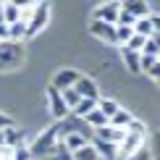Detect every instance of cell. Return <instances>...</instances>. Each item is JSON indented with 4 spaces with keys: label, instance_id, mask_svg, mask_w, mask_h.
<instances>
[{
    "label": "cell",
    "instance_id": "1",
    "mask_svg": "<svg viewBox=\"0 0 160 160\" xmlns=\"http://www.w3.org/2000/svg\"><path fill=\"white\" fill-rule=\"evenodd\" d=\"M48 21H50V5H48V3H34V11H32L29 21H26L24 39H32V37L37 34V32H42Z\"/></svg>",
    "mask_w": 160,
    "mask_h": 160
},
{
    "label": "cell",
    "instance_id": "2",
    "mask_svg": "<svg viewBox=\"0 0 160 160\" xmlns=\"http://www.w3.org/2000/svg\"><path fill=\"white\" fill-rule=\"evenodd\" d=\"M55 137H58V123H55V126H50L45 134H39V137H37V142L29 147V155H32V158H42V155H48V152L55 147Z\"/></svg>",
    "mask_w": 160,
    "mask_h": 160
},
{
    "label": "cell",
    "instance_id": "3",
    "mask_svg": "<svg viewBox=\"0 0 160 160\" xmlns=\"http://www.w3.org/2000/svg\"><path fill=\"white\" fill-rule=\"evenodd\" d=\"M21 55H24V50L18 42H0V71L13 68L21 61Z\"/></svg>",
    "mask_w": 160,
    "mask_h": 160
},
{
    "label": "cell",
    "instance_id": "4",
    "mask_svg": "<svg viewBox=\"0 0 160 160\" xmlns=\"http://www.w3.org/2000/svg\"><path fill=\"white\" fill-rule=\"evenodd\" d=\"M158 26H160V18L158 16H147V18H137L131 29H134V34L150 39V37H158Z\"/></svg>",
    "mask_w": 160,
    "mask_h": 160
},
{
    "label": "cell",
    "instance_id": "5",
    "mask_svg": "<svg viewBox=\"0 0 160 160\" xmlns=\"http://www.w3.org/2000/svg\"><path fill=\"white\" fill-rule=\"evenodd\" d=\"M142 134H134V131H126L123 139H121V150H118V155L121 158H131V155H137L139 147H142Z\"/></svg>",
    "mask_w": 160,
    "mask_h": 160
},
{
    "label": "cell",
    "instance_id": "6",
    "mask_svg": "<svg viewBox=\"0 0 160 160\" xmlns=\"http://www.w3.org/2000/svg\"><path fill=\"white\" fill-rule=\"evenodd\" d=\"M118 11H121V3H108V5H100V8H95L92 18H95V21H102V24H110V26H116Z\"/></svg>",
    "mask_w": 160,
    "mask_h": 160
},
{
    "label": "cell",
    "instance_id": "7",
    "mask_svg": "<svg viewBox=\"0 0 160 160\" xmlns=\"http://www.w3.org/2000/svg\"><path fill=\"white\" fill-rule=\"evenodd\" d=\"M89 34L116 45V26H110V24H102V21H95V18H92L89 21Z\"/></svg>",
    "mask_w": 160,
    "mask_h": 160
},
{
    "label": "cell",
    "instance_id": "8",
    "mask_svg": "<svg viewBox=\"0 0 160 160\" xmlns=\"http://www.w3.org/2000/svg\"><path fill=\"white\" fill-rule=\"evenodd\" d=\"M76 79H79V74H76L74 68H63V71H58V74H55V79H52L50 87H55L58 92H63V89H71V87L76 84Z\"/></svg>",
    "mask_w": 160,
    "mask_h": 160
},
{
    "label": "cell",
    "instance_id": "9",
    "mask_svg": "<svg viewBox=\"0 0 160 160\" xmlns=\"http://www.w3.org/2000/svg\"><path fill=\"white\" fill-rule=\"evenodd\" d=\"M74 92L79 95V100H82V97H87V100H100V97H97V87H95V82H92V79H87V76H79V79H76Z\"/></svg>",
    "mask_w": 160,
    "mask_h": 160
},
{
    "label": "cell",
    "instance_id": "10",
    "mask_svg": "<svg viewBox=\"0 0 160 160\" xmlns=\"http://www.w3.org/2000/svg\"><path fill=\"white\" fill-rule=\"evenodd\" d=\"M48 100H50V113L55 118H63L66 113H68V108H66V102L61 97V92H58L55 87H48Z\"/></svg>",
    "mask_w": 160,
    "mask_h": 160
},
{
    "label": "cell",
    "instance_id": "11",
    "mask_svg": "<svg viewBox=\"0 0 160 160\" xmlns=\"http://www.w3.org/2000/svg\"><path fill=\"white\" fill-rule=\"evenodd\" d=\"M131 121H134V116H131L129 110H123V108H118L113 116L108 118V126L110 129H121V131H126V126H129Z\"/></svg>",
    "mask_w": 160,
    "mask_h": 160
},
{
    "label": "cell",
    "instance_id": "12",
    "mask_svg": "<svg viewBox=\"0 0 160 160\" xmlns=\"http://www.w3.org/2000/svg\"><path fill=\"white\" fill-rule=\"evenodd\" d=\"M123 134L126 131H121V129H110V126H102V129H97V139L100 142H108V144H121V139H123Z\"/></svg>",
    "mask_w": 160,
    "mask_h": 160
},
{
    "label": "cell",
    "instance_id": "13",
    "mask_svg": "<svg viewBox=\"0 0 160 160\" xmlns=\"http://www.w3.org/2000/svg\"><path fill=\"white\" fill-rule=\"evenodd\" d=\"M121 8L126 13H131L134 18H147L150 16V5L144 3V0H129V3H123Z\"/></svg>",
    "mask_w": 160,
    "mask_h": 160
},
{
    "label": "cell",
    "instance_id": "14",
    "mask_svg": "<svg viewBox=\"0 0 160 160\" xmlns=\"http://www.w3.org/2000/svg\"><path fill=\"white\" fill-rule=\"evenodd\" d=\"M63 147L68 150V152H79L82 147H87V139H84L82 134H76V131H74V134L66 137V144H63Z\"/></svg>",
    "mask_w": 160,
    "mask_h": 160
},
{
    "label": "cell",
    "instance_id": "15",
    "mask_svg": "<svg viewBox=\"0 0 160 160\" xmlns=\"http://www.w3.org/2000/svg\"><path fill=\"white\" fill-rule=\"evenodd\" d=\"M24 32H26V21L18 18L16 24L8 26V42H18V39H24Z\"/></svg>",
    "mask_w": 160,
    "mask_h": 160
},
{
    "label": "cell",
    "instance_id": "16",
    "mask_svg": "<svg viewBox=\"0 0 160 160\" xmlns=\"http://www.w3.org/2000/svg\"><path fill=\"white\" fill-rule=\"evenodd\" d=\"M95 108H97V100H87V97H82V100L76 102V108H74V110H76V116H79V118H84V116H89Z\"/></svg>",
    "mask_w": 160,
    "mask_h": 160
},
{
    "label": "cell",
    "instance_id": "17",
    "mask_svg": "<svg viewBox=\"0 0 160 160\" xmlns=\"http://www.w3.org/2000/svg\"><path fill=\"white\" fill-rule=\"evenodd\" d=\"M121 52H123L126 68H129L131 74H139V52H131V50H126V48H121Z\"/></svg>",
    "mask_w": 160,
    "mask_h": 160
},
{
    "label": "cell",
    "instance_id": "18",
    "mask_svg": "<svg viewBox=\"0 0 160 160\" xmlns=\"http://www.w3.org/2000/svg\"><path fill=\"white\" fill-rule=\"evenodd\" d=\"M118 108H121V105H118L116 100H108V97H105V100H97V110L102 113L105 118H110V116H113V113H116Z\"/></svg>",
    "mask_w": 160,
    "mask_h": 160
},
{
    "label": "cell",
    "instance_id": "19",
    "mask_svg": "<svg viewBox=\"0 0 160 160\" xmlns=\"http://www.w3.org/2000/svg\"><path fill=\"white\" fill-rule=\"evenodd\" d=\"M3 18H5V26L16 24L18 18H21V13H18V5H13V3H8V5H3Z\"/></svg>",
    "mask_w": 160,
    "mask_h": 160
},
{
    "label": "cell",
    "instance_id": "20",
    "mask_svg": "<svg viewBox=\"0 0 160 160\" xmlns=\"http://www.w3.org/2000/svg\"><path fill=\"white\" fill-rule=\"evenodd\" d=\"M92 147H95V152H100L102 158H116V147H113V144H108V142H100V139H95V144H92Z\"/></svg>",
    "mask_w": 160,
    "mask_h": 160
},
{
    "label": "cell",
    "instance_id": "21",
    "mask_svg": "<svg viewBox=\"0 0 160 160\" xmlns=\"http://www.w3.org/2000/svg\"><path fill=\"white\" fill-rule=\"evenodd\" d=\"M134 34V29L131 26H116V45H126Z\"/></svg>",
    "mask_w": 160,
    "mask_h": 160
},
{
    "label": "cell",
    "instance_id": "22",
    "mask_svg": "<svg viewBox=\"0 0 160 160\" xmlns=\"http://www.w3.org/2000/svg\"><path fill=\"white\" fill-rule=\"evenodd\" d=\"M84 118H87V121H89L92 126H95V129H102V126H108V118H105V116H102V113H100L97 108L92 110L89 116H84Z\"/></svg>",
    "mask_w": 160,
    "mask_h": 160
},
{
    "label": "cell",
    "instance_id": "23",
    "mask_svg": "<svg viewBox=\"0 0 160 160\" xmlns=\"http://www.w3.org/2000/svg\"><path fill=\"white\" fill-rule=\"evenodd\" d=\"M158 52H160L158 37H150V39H144V48H142V52H139V55H152V58H158Z\"/></svg>",
    "mask_w": 160,
    "mask_h": 160
},
{
    "label": "cell",
    "instance_id": "24",
    "mask_svg": "<svg viewBox=\"0 0 160 160\" xmlns=\"http://www.w3.org/2000/svg\"><path fill=\"white\" fill-rule=\"evenodd\" d=\"M121 48L131 50V52H142V48H144V37H139V34H131V39H129L126 45H121Z\"/></svg>",
    "mask_w": 160,
    "mask_h": 160
},
{
    "label": "cell",
    "instance_id": "25",
    "mask_svg": "<svg viewBox=\"0 0 160 160\" xmlns=\"http://www.w3.org/2000/svg\"><path fill=\"white\" fill-rule=\"evenodd\" d=\"M61 97H63V102H66V108H76V102H79V95L74 92V87H71V89H63L61 92Z\"/></svg>",
    "mask_w": 160,
    "mask_h": 160
},
{
    "label": "cell",
    "instance_id": "26",
    "mask_svg": "<svg viewBox=\"0 0 160 160\" xmlns=\"http://www.w3.org/2000/svg\"><path fill=\"white\" fill-rule=\"evenodd\" d=\"M74 160H97V152H95V147H82L79 152H74Z\"/></svg>",
    "mask_w": 160,
    "mask_h": 160
},
{
    "label": "cell",
    "instance_id": "27",
    "mask_svg": "<svg viewBox=\"0 0 160 160\" xmlns=\"http://www.w3.org/2000/svg\"><path fill=\"white\" fill-rule=\"evenodd\" d=\"M11 160H32V155H29V147L21 142V144H16L13 147V158Z\"/></svg>",
    "mask_w": 160,
    "mask_h": 160
},
{
    "label": "cell",
    "instance_id": "28",
    "mask_svg": "<svg viewBox=\"0 0 160 160\" xmlns=\"http://www.w3.org/2000/svg\"><path fill=\"white\" fill-rule=\"evenodd\" d=\"M126 131H134V134H142V137H144V123L134 118V121H131L129 126H126Z\"/></svg>",
    "mask_w": 160,
    "mask_h": 160
},
{
    "label": "cell",
    "instance_id": "29",
    "mask_svg": "<svg viewBox=\"0 0 160 160\" xmlns=\"http://www.w3.org/2000/svg\"><path fill=\"white\" fill-rule=\"evenodd\" d=\"M11 126H13V121H11L8 116H5V113H0V131H5V129H11Z\"/></svg>",
    "mask_w": 160,
    "mask_h": 160
},
{
    "label": "cell",
    "instance_id": "30",
    "mask_svg": "<svg viewBox=\"0 0 160 160\" xmlns=\"http://www.w3.org/2000/svg\"><path fill=\"white\" fill-rule=\"evenodd\" d=\"M0 26H5V18H3V5H0Z\"/></svg>",
    "mask_w": 160,
    "mask_h": 160
}]
</instances>
